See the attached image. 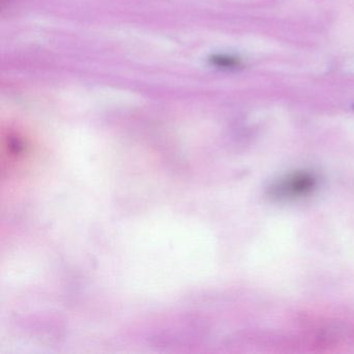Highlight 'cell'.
<instances>
[{
  "instance_id": "6da1fadb",
  "label": "cell",
  "mask_w": 354,
  "mask_h": 354,
  "mask_svg": "<svg viewBox=\"0 0 354 354\" xmlns=\"http://www.w3.org/2000/svg\"><path fill=\"white\" fill-rule=\"evenodd\" d=\"M315 186L316 179L312 174L299 171L288 176L275 184L271 189V194L279 198H298L312 192Z\"/></svg>"
},
{
  "instance_id": "7a4b0ae2",
  "label": "cell",
  "mask_w": 354,
  "mask_h": 354,
  "mask_svg": "<svg viewBox=\"0 0 354 354\" xmlns=\"http://www.w3.org/2000/svg\"><path fill=\"white\" fill-rule=\"evenodd\" d=\"M215 63L218 66H221V67L232 68L238 67L240 62L239 59H234V57H221L215 59Z\"/></svg>"
}]
</instances>
